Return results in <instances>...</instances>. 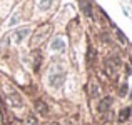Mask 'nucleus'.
Here are the masks:
<instances>
[{
  "label": "nucleus",
  "instance_id": "1",
  "mask_svg": "<svg viewBox=\"0 0 132 125\" xmlns=\"http://www.w3.org/2000/svg\"><path fill=\"white\" fill-rule=\"evenodd\" d=\"M2 92H3L5 100L9 102V105H12V107H22L23 105V100H22V97H20V93L17 92L12 85H9L7 82L2 83Z\"/></svg>",
  "mask_w": 132,
  "mask_h": 125
},
{
  "label": "nucleus",
  "instance_id": "2",
  "mask_svg": "<svg viewBox=\"0 0 132 125\" xmlns=\"http://www.w3.org/2000/svg\"><path fill=\"white\" fill-rule=\"evenodd\" d=\"M50 30H52V25H50V23H44V25H40L39 29H37L35 35L32 37V45H37V43L40 45L45 39H47V35L50 33Z\"/></svg>",
  "mask_w": 132,
  "mask_h": 125
},
{
  "label": "nucleus",
  "instance_id": "3",
  "mask_svg": "<svg viewBox=\"0 0 132 125\" xmlns=\"http://www.w3.org/2000/svg\"><path fill=\"white\" fill-rule=\"evenodd\" d=\"M119 67H120V60L116 57H110L105 60V74L109 75V78H116L119 74Z\"/></svg>",
  "mask_w": 132,
  "mask_h": 125
},
{
  "label": "nucleus",
  "instance_id": "4",
  "mask_svg": "<svg viewBox=\"0 0 132 125\" xmlns=\"http://www.w3.org/2000/svg\"><path fill=\"white\" fill-rule=\"evenodd\" d=\"M64 80H65V74H64V72H59V74H52V72H50L48 82H50V85H52V87H55V88L62 87Z\"/></svg>",
  "mask_w": 132,
  "mask_h": 125
},
{
  "label": "nucleus",
  "instance_id": "5",
  "mask_svg": "<svg viewBox=\"0 0 132 125\" xmlns=\"http://www.w3.org/2000/svg\"><path fill=\"white\" fill-rule=\"evenodd\" d=\"M29 33H30V29L23 27V29H19V30H15V32L12 33V37H10V39H12V42H13V43H20V42H22L23 39H25V37L29 35Z\"/></svg>",
  "mask_w": 132,
  "mask_h": 125
},
{
  "label": "nucleus",
  "instance_id": "6",
  "mask_svg": "<svg viewBox=\"0 0 132 125\" xmlns=\"http://www.w3.org/2000/svg\"><path fill=\"white\" fill-rule=\"evenodd\" d=\"M35 110H37V113L42 115V117L48 115V107H47V103H45L44 100H35Z\"/></svg>",
  "mask_w": 132,
  "mask_h": 125
},
{
  "label": "nucleus",
  "instance_id": "7",
  "mask_svg": "<svg viewBox=\"0 0 132 125\" xmlns=\"http://www.w3.org/2000/svg\"><path fill=\"white\" fill-rule=\"evenodd\" d=\"M50 48H52V50H57V52L64 50V48H65V40L62 39V37H55V39H52Z\"/></svg>",
  "mask_w": 132,
  "mask_h": 125
},
{
  "label": "nucleus",
  "instance_id": "8",
  "mask_svg": "<svg viewBox=\"0 0 132 125\" xmlns=\"http://www.w3.org/2000/svg\"><path fill=\"white\" fill-rule=\"evenodd\" d=\"M90 97H92V99H99L100 97V87L95 80L90 82Z\"/></svg>",
  "mask_w": 132,
  "mask_h": 125
},
{
  "label": "nucleus",
  "instance_id": "9",
  "mask_svg": "<svg viewBox=\"0 0 132 125\" xmlns=\"http://www.w3.org/2000/svg\"><path fill=\"white\" fill-rule=\"evenodd\" d=\"M110 105H112V99H110V97H105V99H102V100H100V103H99V112L104 113L105 110H109Z\"/></svg>",
  "mask_w": 132,
  "mask_h": 125
},
{
  "label": "nucleus",
  "instance_id": "10",
  "mask_svg": "<svg viewBox=\"0 0 132 125\" xmlns=\"http://www.w3.org/2000/svg\"><path fill=\"white\" fill-rule=\"evenodd\" d=\"M79 3H80V7H82V10H84L85 15L92 19V3H89L87 0H79Z\"/></svg>",
  "mask_w": 132,
  "mask_h": 125
},
{
  "label": "nucleus",
  "instance_id": "11",
  "mask_svg": "<svg viewBox=\"0 0 132 125\" xmlns=\"http://www.w3.org/2000/svg\"><path fill=\"white\" fill-rule=\"evenodd\" d=\"M129 115H130V109H124L122 112L119 113V122H120V123L126 122V120L129 119Z\"/></svg>",
  "mask_w": 132,
  "mask_h": 125
},
{
  "label": "nucleus",
  "instance_id": "12",
  "mask_svg": "<svg viewBox=\"0 0 132 125\" xmlns=\"http://www.w3.org/2000/svg\"><path fill=\"white\" fill-rule=\"evenodd\" d=\"M50 5H52V0H42L39 7H40V10H47Z\"/></svg>",
  "mask_w": 132,
  "mask_h": 125
},
{
  "label": "nucleus",
  "instance_id": "13",
  "mask_svg": "<svg viewBox=\"0 0 132 125\" xmlns=\"http://www.w3.org/2000/svg\"><path fill=\"white\" fill-rule=\"evenodd\" d=\"M117 39H120V42H122V43H124V45H126V43H127V39H126V35H124V33H122V32H120V30H119V29H117Z\"/></svg>",
  "mask_w": 132,
  "mask_h": 125
},
{
  "label": "nucleus",
  "instance_id": "14",
  "mask_svg": "<svg viewBox=\"0 0 132 125\" xmlns=\"http://www.w3.org/2000/svg\"><path fill=\"white\" fill-rule=\"evenodd\" d=\"M126 92H127V83H124V85L122 87H120V97H124V95H126Z\"/></svg>",
  "mask_w": 132,
  "mask_h": 125
},
{
  "label": "nucleus",
  "instance_id": "15",
  "mask_svg": "<svg viewBox=\"0 0 132 125\" xmlns=\"http://www.w3.org/2000/svg\"><path fill=\"white\" fill-rule=\"evenodd\" d=\"M29 125H37V122H35L34 117H29Z\"/></svg>",
  "mask_w": 132,
  "mask_h": 125
},
{
  "label": "nucleus",
  "instance_id": "16",
  "mask_svg": "<svg viewBox=\"0 0 132 125\" xmlns=\"http://www.w3.org/2000/svg\"><path fill=\"white\" fill-rule=\"evenodd\" d=\"M48 125H59V123H55V122H52V123H48Z\"/></svg>",
  "mask_w": 132,
  "mask_h": 125
}]
</instances>
